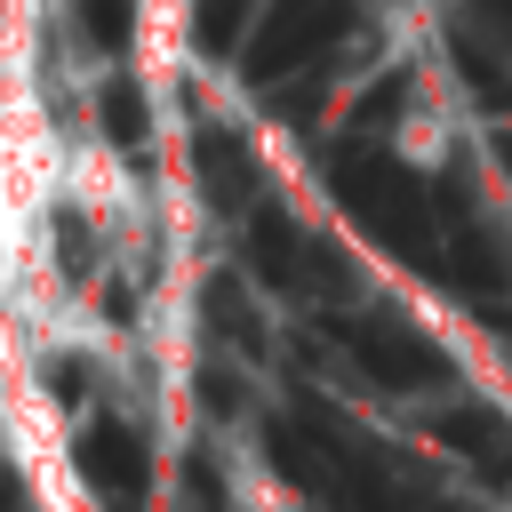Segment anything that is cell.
I'll list each match as a JSON object with an SVG mask.
<instances>
[{
    "mask_svg": "<svg viewBox=\"0 0 512 512\" xmlns=\"http://www.w3.org/2000/svg\"><path fill=\"white\" fill-rule=\"evenodd\" d=\"M168 8H184V0H168Z\"/></svg>",
    "mask_w": 512,
    "mask_h": 512,
    "instance_id": "cell-3",
    "label": "cell"
},
{
    "mask_svg": "<svg viewBox=\"0 0 512 512\" xmlns=\"http://www.w3.org/2000/svg\"><path fill=\"white\" fill-rule=\"evenodd\" d=\"M56 208H64V216H80L88 232H120V224L136 216V176H128V160H120L104 136H72V144H64Z\"/></svg>",
    "mask_w": 512,
    "mask_h": 512,
    "instance_id": "cell-2",
    "label": "cell"
},
{
    "mask_svg": "<svg viewBox=\"0 0 512 512\" xmlns=\"http://www.w3.org/2000/svg\"><path fill=\"white\" fill-rule=\"evenodd\" d=\"M0 448L40 512H96V488H88L72 432H64V408H56L24 328H8V320H0Z\"/></svg>",
    "mask_w": 512,
    "mask_h": 512,
    "instance_id": "cell-1",
    "label": "cell"
}]
</instances>
